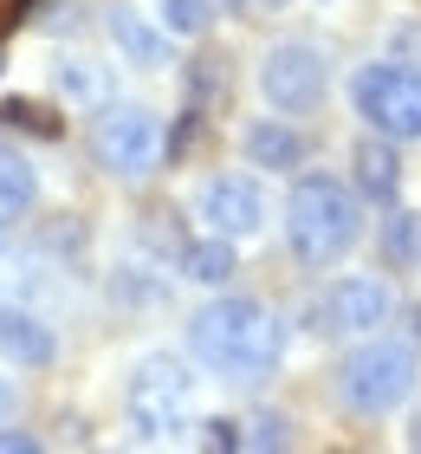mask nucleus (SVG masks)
<instances>
[{
	"label": "nucleus",
	"instance_id": "4be33fe9",
	"mask_svg": "<svg viewBox=\"0 0 421 454\" xmlns=\"http://www.w3.org/2000/svg\"><path fill=\"white\" fill-rule=\"evenodd\" d=\"M117 299H136V305H150V299H162V286H150V279L136 273V266H123V273H117Z\"/></svg>",
	"mask_w": 421,
	"mask_h": 454
},
{
	"label": "nucleus",
	"instance_id": "393cba45",
	"mask_svg": "<svg viewBox=\"0 0 421 454\" xmlns=\"http://www.w3.org/2000/svg\"><path fill=\"white\" fill-rule=\"evenodd\" d=\"M0 416H13V383L0 377Z\"/></svg>",
	"mask_w": 421,
	"mask_h": 454
},
{
	"label": "nucleus",
	"instance_id": "0eeeda50",
	"mask_svg": "<svg viewBox=\"0 0 421 454\" xmlns=\"http://www.w3.org/2000/svg\"><path fill=\"white\" fill-rule=\"evenodd\" d=\"M91 150H97V162L111 176H150L156 162H162V123H156V111H143V105H111L97 117V137H91Z\"/></svg>",
	"mask_w": 421,
	"mask_h": 454
},
{
	"label": "nucleus",
	"instance_id": "ddd939ff",
	"mask_svg": "<svg viewBox=\"0 0 421 454\" xmlns=\"http://www.w3.org/2000/svg\"><path fill=\"white\" fill-rule=\"evenodd\" d=\"M240 150H246L253 169H299L305 162V137L292 130L285 117H260V123H246Z\"/></svg>",
	"mask_w": 421,
	"mask_h": 454
},
{
	"label": "nucleus",
	"instance_id": "b1692460",
	"mask_svg": "<svg viewBox=\"0 0 421 454\" xmlns=\"http://www.w3.org/2000/svg\"><path fill=\"white\" fill-rule=\"evenodd\" d=\"M27 7H33V0H0V39H7L19 20H27Z\"/></svg>",
	"mask_w": 421,
	"mask_h": 454
},
{
	"label": "nucleus",
	"instance_id": "20e7f679",
	"mask_svg": "<svg viewBox=\"0 0 421 454\" xmlns=\"http://www.w3.org/2000/svg\"><path fill=\"white\" fill-rule=\"evenodd\" d=\"M188 389H195V377H188L182 357H143L130 370V396H123V416H130L136 442H175L188 428Z\"/></svg>",
	"mask_w": 421,
	"mask_h": 454
},
{
	"label": "nucleus",
	"instance_id": "dca6fc26",
	"mask_svg": "<svg viewBox=\"0 0 421 454\" xmlns=\"http://www.w3.org/2000/svg\"><path fill=\"white\" fill-rule=\"evenodd\" d=\"M383 260L389 266H421V215L415 208H395L383 221Z\"/></svg>",
	"mask_w": 421,
	"mask_h": 454
},
{
	"label": "nucleus",
	"instance_id": "5701e85b",
	"mask_svg": "<svg viewBox=\"0 0 421 454\" xmlns=\"http://www.w3.org/2000/svg\"><path fill=\"white\" fill-rule=\"evenodd\" d=\"M39 442L27 435V428H0V454H33Z\"/></svg>",
	"mask_w": 421,
	"mask_h": 454
},
{
	"label": "nucleus",
	"instance_id": "4468645a",
	"mask_svg": "<svg viewBox=\"0 0 421 454\" xmlns=\"http://www.w3.org/2000/svg\"><path fill=\"white\" fill-rule=\"evenodd\" d=\"M175 266H182V279H195V286H227V279L240 273V260H234V240H227V234L188 240L182 254H175Z\"/></svg>",
	"mask_w": 421,
	"mask_h": 454
},
{
	"label": "nucleus",
	"instance_id": "39448f33",
	"mask_svg": "<svg viewBox=\"0 0 421 454\" xmlns=\"http://www.w3.org/2000/svg\"><path fill=\"white\" fill-rule=\"evenodd\" d=\"M356 111H363L383 137L409 143L421 137V66H402V59H383V66H363L356 72Z\"/></svg>",
	"mask_w": 421,
	"mask_h": 454
},
{
	"label": "nucleus",
	"instance_id": "a211bd4d",
	"mask_svg": "<svg viewBox=\"0 0 421 454\" xmlns=\"http://www.w3.org/2000/svg\"><path fill=\"white\" fill-rule=\"evenodd\" d=\"M0 123H7V130H33V137L66 130V123L52 117V105H39V98H0Z\"/></svg>",
	"mask_w": 421,
	"mask_h": 454
},
{
	"label": "nucleus",
	"instance_id": "2eb2a0df",
	"mask_svg": "<svg viewBox=\"0 0 421 454\" xmlns=\"http://www.w3.org/2000/svg\"><path fill=\"white\" fill-rule=\"evenodd\" d=\"M52 85H58L66 105H84V111L111 98V85H104V72L91 66V59H58V66H52Z\"/></svg>",
	"mask_w": 421,
	"mask_h": 454
},
{
	"label": "nucleus",
	"instance_id": "423d86ee",
	"mask_svg": "<svg viewBox=\"0 0 421 454\" xmlns=\"http://www.w3.org/2000/svg\"><path fill=\"white\" fill-rule=\"evenodd\" d=\"M324 85H331V66L318 46H305V39H285V46H272L260 59V91L266 105L279 117H305L324 105Z\"/></svg>",
	"mask_w": 421,
	"mask_h": 454
},
{
	"label": "nucleus",
	"instance_id": "f03ea898",
	"mask_svg": "<svg viewBox=\"0 0 421 454\" xmlns=\"http://www.w3.org/2000/svg\"><path fill=\"white\" fill-rule=\"evenodd\" d=\"M285 240L305 266H337L363 240V208L337 176H299L285 195Z\"/></svg>",
	"mask_w": 421,
	"mask_h": 454
},
{
	"label": "nucleus",
	"instance_id": "aec40b11",
	"mask_svg": "<svg viewBox=\"0 0 421 454\" xmlns=\"http://www.w3.org/2000/svg\"><path fill=\"white\" fill-rule=\"evenodd\" d=\"M246 448H292V422L285 416H253L246 422Z\"/></svg>",
	"mask_w": 421,
	"mask_h": 454
},
{
	"label": "nucleus",
	"instance_id": "1a4fd4ad",
	"mask_svg": "<svg viewBox=\"0 0 421 454\" xmlns=\"http://www.w3.org/2000/svg\"><path fill=\"white\" fill-rule=\"evenodd\" d=\"M324 325L331 332H376V325H389V286L383 279H337L324 293Z\"/></svg>",
	"mask_w": 421,
	"mask_h": 454
},
{
	"label": "nucleus",
	"instance_id": "f3484780",
	"mask_svg": "<svg viewBox=\"0 0 421 454\" xmlns=\"http://www.w3.org/2000/svg\"><path fill=\"white\" fill-rule=\"evenodd\" d=\"M0 201H7L13 215H27L33 201H39V176H33V162H27V156H13L7 143H0Z\"/></svg>",
	"mask_w": 421,
	"mask_h": 454
},
{
	"label": "nucleus",
	"instance_id": "6ab92c4d",
	"mask_svg": "<svg viewBox=\"0 0 421 454\" xmlns=\"http://www.w3.org/2000/svg\"><path fill=\"white\" fill-rule=\"evenodd\" d=\"M156 13H162V27H168V33L201 39V33H207V20H214V0H156Z\"/></svg>",
	"mask_w": 421,
	"mask_h": 454
},
{
	"label": "nucleus",
	"instance_id": "7ed1b4c3",
	"mask_svg": "<svg viewBox=\"0 0 421 454\" xmlns=\"http://www.w3.org/2000/svg\"><path fill=\"white\" fill-rule=\"evenodd\" d=\"M415 344L409 338H370L363 350H350L344 364H337V396H344L356 416H389L395 403L415 389Z\"/></svg>",
	"mask_w": 421,
	"mask_h": 454
},
{
	"label": "nucleus",
	"instance_id": "f8f14e48",
	"mask_svg": "<svg viewBox=\"0 0 421 454\" xmlns=\"http://www.w3.org/2000/svg\"><path fill=\"white\" fill-rule=\"evenodd\" d=\"M395 137H363L350 150V176H356V195H370V201H395V189H402V162H395V150H389Z\"/></svg>",
	"mask_w": 421,
	"mask_h": 454
},
{
	"label": "nucleus",
	"instance_id": "412c9836",
	"mask_svg": "<svg viewBox=\"0 0 421 454\" xmlns=\"http://www.w3.org/2000/svg\"><path fill=\"white\" fill-rule=\"evenodd\" d=\"M201 448H246V428L214 416V422H201Z\"/></svg>",
	"mask_w": 421,
	"mask_h": 454
},
{
	"label": "nucleus",
	"instance_id": "a878e982",
	"mask_svg": "<svg viewBox=\"0 0 421 454\" xmlns=\"http://www.w3.org/2000/svg\"><path fill=\"white\" fill-rule=\"evenodd\" d=\"M13 221H19V215H13V208H7V201H0V227H13Z\"/></svg>",
	"mask_w": 421,
	"mask_h": 454
},
{
	"label": "nucleus",
	"instance_id": "f257e3e1",
	"mask_svg": "<svg viewBox=\"0 0 421 454\" xmlns=\"http://www.w3.org/2000/svg\"><path fill=\"white\" fill-rule=\"evenodd\" d=\"M279 318L260 299H214L188 318V350L227 383H260L279 364Z\"/></svg>",
	"mask_w": 421,
	"mask_h": 454
},
{
	"label": "nucleus",
	"instance_id": "9b49d317",
	"mask_svg": "<svg viewBox=\"0 0 421 454\" xmlns=\"http://www.w3.org/2000/svg\"><path fill=\"white\" fill-rule=\"evenodd\" d=\"M52 325L39 318V312H19V305H0V357L19 364V370H39V364H52Z\"/></svg>",
	"mask_w": 421,
	"mask_h": 454
},
{
	"label": "nucleus",
	"instance_id": "9d476101",
	"mask_svg": "<svg viewBox=\"0 0 421 454\" xmlns=\"http://www.w3.org/2000/svg\"><path fill=\"white\" fill-rule=\"evenodd\" d=\"M111 46L130 59L136 72H162L168 66V27H156L136 7H111Z\"/></svg>",
	"mask_w": 421,
	"mask_h": 454
},
{
	"label": "nucleus",
	"instance_id": "6e6552de",
	"mask_svg": "<svg viewBox=\"0 0 421 454\" xmlns=\"http://www.w3.org/2000/svg\"><path fill=\"white\" fill-rule=\"evenodd\" d=\"M195 215L214 227V234L246 240V234H260V227H266V189H260L253 176H214V182L201 189Z\"/></svg>",
	"mask_w": 421,
	"mask_h": 454
}]
</instances>
